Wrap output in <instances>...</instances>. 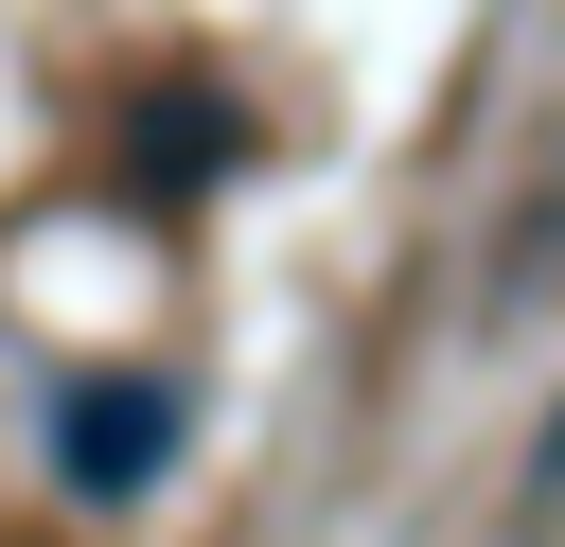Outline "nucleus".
I'll use <instances>...</instances> for the list:
<instances>
[{"instance_id": "f257e3e1", "label": "nucleus", "mask_w": 565, "mask_h": 547, "mask_svg": "<svg viewBox=\"0 0 565 547\" xmlns=\"http://www.w3.org/2000/svg\"><path fill=\"white\" fill-rule=\"evenodd\" d=\"M53 459H71V494H141V476L177 459V406L106 371V388H71V406H53Z\"/></svg>"}, {"instance_id": "f03ea898", "label": "nucleus", "mask_w": 565, "mask_h": 547, "mask_svg": "<svg viewBox=\"0 0 565 547\" xmlns=\"http://www.w3.org/2000/svg\"><path fill=\"white\" fill-rule=\"evenodd\" d=\"M141 141H159V176H230V106H212V88H159Z\"/></svg>"}]
</instances>
